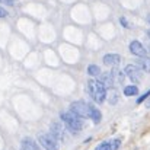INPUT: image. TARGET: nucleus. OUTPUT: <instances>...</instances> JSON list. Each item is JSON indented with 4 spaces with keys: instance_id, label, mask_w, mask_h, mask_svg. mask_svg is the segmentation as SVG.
<instances>
[{
    "instance_id": "obj_1",
    "label": "nucleus",
    "mask_w": 150,
    "mask_h": 150,
    "mask_svg": "<svg viewBox=\"0 0 150 150\" xmlns=\"http://www.w3.org/2000/svg\"><path fill=\"white\" fill-rule=\"evenodd\" d=\"M61 120L64 121L66 127L70 131H73V133H77V131H80L83 128V118L74 115L70 111L69 112H61Z\"/></svg>"
},
{
    "instance_id": "obj_2",
    "label": "nucleus",
    "mask_w": 150,
    "mask_h": 150,
    "mask_svg": "<svg viewBox=\"0 0 150 150\" xmlns=\"http://www.w3.org/2000/svg\"><path fill=\"white\" fill-rule=\"evenodd\" d=\"M88 88H89V95L92 96V99L98 103H102L105 100L106 96V88L99 83L98 80H89L88 83Z\"/></svg>"
},
{
    "instance_id": "obj_3",
    "label": "nucleus",
    "mask_w": 150,
    "mask_h": 150,
    "mask_svg": "<svg viewBox=\"0 0 150 150\" xmlns=\"http://www.w3.org/2000/svg\"><path fill=\"white\" fill-rule=\"evenodd\" d=\"M124 71V74L130 79V80H133V82H142V79H143V71H142V69L140 67H137L136 64H128V66H125V69L122 70Z\"/></svg>"
},
{
    "instance_id": "obj_4",
    "label": "nucleus",
    "mask_w": 150,
    "mask_h": 150,
    "mask_svg": "<svg viewBox=\"0 0 150 150\" xmlns=\"http://www.w3.org/2000/svg\"><path fill=\"white\" fill-rule=\"evenodd\" d=\"M70 112H73L74 115H77L80 118H89V105L82 100L73 102L70 105Z\"/></svg>"
},
{
    "instance_id": "obj_5",
    "label": "nucleus",
    "mask_w": 150,
    "mask_h": 150,
    "mask_svg": "<svg viewBox=\"0 0 150 150\" xmlns=\"http://www.w3.org/2000/svg\"><path fill=\"white\" fill-rule=\"evenodd\" d=\"M38 142L45 150H58V142L51 134H40Z\"/></svg>"
},
{
    "instance_id": "obj_6",
    "label": "nucleus",
    "mask_w": 150,
    "mask_h": 150,
    "mask_svg": "<svg viewBox=\"0 0 150 150\" xmlns=\"http://www.w3.org/2000/svg\"><path fill=\"white\" fill-rule=\"evenodd\" d=\"M50 134L55 140H64V127L60 122H52L50 128Z\"/></svg>"
},
{
    "instance_id": "obj_7",
    "label": "nucleus",
    "mask_w": 150,
    "mask_h": 150,
    "mask_svg": "<svg viewBox=\"0 0 150 150\" xmlns=\"http://www.w3.org/2000/svg\"><path fill=\"white\" fill-rule=\"evenodd\" d=\"M130 51H131L134 55H137V57H147V50H146L144 45H143L142 42H139V41H133V42L130 44Z\"/></svg>"
},
{
    "instance_id": "obj_8",
    "label": "nucleus",
    "mask_w": 150,
    "mask_h": 150,
    "mask_svg": "<svg viewBox=\"0 0 150 150\" xmlns=\"http://www.w3.org/2000/svg\"><path fill=\"white\" fill-rule=\"evenodd\" d=\"M98 82L102 83L106 89H108V88H114V86H115L111 71H109V73H102V74H99V80H98Z\"/></svg>"
},
{
    "instance_id": "obj_9",
    "label": "nucleus",
    "mask_w": 150,
    "mask_h": 150,
    "mask_svg": "<svg viewBox=\"0 0 150 150\" xmlns=\"http://www.w3.org/2000/svg\"><path fill=\"white\" fill-rule=\"evenodd\" d=\"M120 61H121V57H120L118 54H106V55L103 57V63H105L106 66H111V67L118 66Z\"/></svg>"
},
{
    "instance_id": "obj_10",
    "label": "nucleus",
    "mask_w": 150,
    "mask_h": 150,
    "mask_svg": "<svg viewBox=\"0 0 150 150\" xmlns=\"http://www.w3.org/2000/svg\"><path fill=\"white\" fill-rule=\"evenodd\" d=\"M105 99H108V102H109L111 105H117L118 100H120V95H118V92H117L114 88H111L109 91H106V96H105Z\"/></svg>"
},
{
    "instance_id": "obj_11",
    "label": "nucleus",
    "mask_w": 150,
    "mask_h": 150,
    "mask_svg": "<svg viewBox=\"0 0 150 150\" xmlns=\"http://www.w3.org/2000/svg\"><path fill=\"white\" fill-rule=\"evenodd\" d=\"M111 74H112V79H114V83H115V85H120V83H122V80H124V76H125L122 70L117 69V66L112 69Z\"/></svg>"
},
{
    "instance_id": "obj_12",
    "label": "nucleus",
    "mask_w": 150,
    "mask_h": 150,
    "mask_svg": "<svg viewBox=\"0 0 150 150\" xmlns=\"http://www.w3.org/2000/svg\"><path fill=\"white\" fill-rule=\"evenodd\" d=\"M136 66L140 67L142 70L150 73V57H140V58L137 60V64H136Z\"/></svg>"
},
{
    "instance_id": "obj_13",
    "label": "nucleus",
    "mask_w": 150,
    "mask_h": 150,
    "mask_svg": "<svg viewBox=\"0 0 150 150\" xmlns=\"http://www.w3.org/2000/svg\"><path fill=\"white\" fill-rule=\"evenodd\" d=\"M89 118L93 120V122H99L102 118V114L98 108H95L93 105H89Z\"/></svg>"
},
{
    "instance_id": "obj_14",
    "label": "nucleus",
    "mask_w": 150,
    "mask_h": 150,
    "mask_svg": "<svg viewBox=\"0 0 150 150\" xmlns=\"http://www.w3.org/2000/svg\"><path fill=\"white\" fill-rule=\"evenodd\" d=\"M22 146L26 147V149H29V150H41L40 146L37 144V142L32 140V139H29V137H25V139L22 140Z\"/></svg>"
},
{
    "instance_id": "obj_15",
    "label": "nucleus",
    "mask_w": 150,
    "mask_h": 150,
    "mask_svg": "<svg viewBox=\"0 0 150 150\" xmlns=\"http://www.w3.org/2000/svg\"><path fill=\"white\" fill-rule=\"evenodd\" d=\"M139 93V88L137 86H125L124 88V95L125 96H134Z\"/></svg>"
},
{
    "instance_id": "obj_16",
    "label": "nucleus",
    "mask_w": 150,
    "mask_h": 150,
    "mask_svg": "<svg viewBox=\"0 0 150 150\" xmlns=\"http://www.w3.org/2000/svg\"><path fill=\"white\" fill-rule=\"evenodd\" d=\"M88 73H89L91 76H99L100 74V69L96 66V64H91V66L88 67Z\"/></svg>"
},
{
    "instance_id": "obj_17",
    "label": "nucleus",
    "mask_w": 150,
    "mask_h": 150,
    "mask_svg": "<svg viewBox=\"0 0 150 150\" xmlns=\"http://www.w3.org/2000/svg\"><path fill=\"white\" fill-rule=\"evenodd\" d=\"M120 144H121V142L118 139H115L114 142H109V150H118Z\"/></svg>"
},
{
    "instance_id": "obj_18",
    "label": "nucleus",
    "mask_w": 150,
    "mask_h": 150,
    "mask_svg": "<svg viewBox=\"0 0 150 150\" xmlns=\"http://www.w3.org/2000/svg\"><path fill=\"white\" fill-rule=\"evenodd\" d=\"M95 150H109V142H103V143H99L96 146Z\"/></svg>"
},
{
    "instance_id": "obj_19",
    "label": "nucleus",
    "mask_w": 150,
    "mask_h": 150,
    "mask_svg": "<svg viewBox=\"0 0 150 150\" xmlns=\"http://www.w3.org/2000/svg\"><path fill=\"white\" fill-rule=\"evenodd\" d=\"M149 96H150V89L147 91V92H146V93H144V95H142V96H140V98L137 99V102H136V103H142L143 100H144V99H147Z\"/></svg>"
},
{
    "instance_id": "obj_20",
    "label": "nucleus",
    "mask_w": 150,
    "mask_h": 150,
    "mask_svg": "<svg viewBox=\"0 0 150 150\" xmlns=\"http://www.w3.org/2000/svg\"><path fill=\"white\" fill-rule=\"evenodd\" d=\"M6 16H7V10L0 6V18H6Z\"/></svg>"
},
{
    "instance_id": "obj_21",
    "label": "nucleus",
    "mask_w": 150,
    "mask_h": 150,
    "mask_svg": "<svg viewBox=\"0 0 150 150\" xmlns=\"http://www.w3.org/2000/svg\"><path fill=\"white\" fill-rule=\"evenodd\" d=\"M0 3H4V4L12 6V4H13V0H0Z\"/></svg>"
},
{
    "instance_id": "obj_22",
    "label": "nucleus",
    "mask_w": 150,
    "mask_h": 150,
    "mask_svg": "<svg viewBox=\"0 0 150 150\" xmlns=\"http://www.w3.org/2000/svg\"><path fill=\"white\" fill-rule=\"evenodd\" d=\"M121 25H122V26H128V23H127V21H125L124 18H121Z\"/></svg>"
},
{
    "instance_id": "obj_23",
    "label": "nucleus",
    "mask_w": 150,
    "mask_h": 150,
    "mask_svg": "<svg viewBox=\"0 0 150 150\" xmlns=\"http://www.w3.org/2000/svg\"><path fill=\"white\" fill-rule=\"evenodd\" d=\"M146 106H147V108H150V96H149V99H147V102H146Z\"/></svg>"
},
{
    "instance_id": "obj_24",
    "label": "nucleus",
    "mask_w": 150,
    "mask_h": 150,
    "mask_svg": "<svg viewBox=\"0 0 150 150\" xmlns=\"http://www.w3.org/2000/svg\"><path fill=\"white\" fill-rule=\"evenodd\" d=\"M21 150H29V149H26V147H23V146H22V147H21Z\"/></svg>"
},
{
    "instance_id": "obj_25",
    "label": "nucleus",
    "mask_w": 150,
    "mask_h": 150,
    "mask_svg": "<svg viewBox=\"0 0 150 150\" xmlns=\"http://www.w3.org/2000/svg\"><path fill=\"white\" fill-rule=\"evenodd\" d=\"M147 35H149V37H150V31H149V32H147Z\"/></svg>"
},
{
    "instance_id": "obj_26",
    "label": "nucleus",
    "mask_w": 150,
    "mask_h": 150,
    "mask_svg": "<svg viewBox=\"0 0 150 150\" xmlns=\"http://www.w3.org/2000/svg\"><path fill=\"white\" fill-rule=\"evenodd\" d=\"M149 22H150V16H149Z\"/></svg>"
},
{
    "instance_id": "obj_27",
    "label": "nucleus",
    "mask_w": 150,
    "mask_h": 150,
    "mask_svg": "<svg viewBox=\"0 0 150 150\" xmlns=\"http://www.w3.org/2000/svg\"><path fill=\"white\" fill-rule=\"evenodd\" d=\"M13 1H15V0H13Z\"/></svg>"
}]
</instances>
